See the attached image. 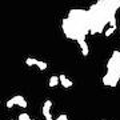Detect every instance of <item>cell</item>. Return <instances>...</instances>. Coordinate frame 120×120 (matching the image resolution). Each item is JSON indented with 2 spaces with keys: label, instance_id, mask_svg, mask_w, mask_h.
I'll return each mask as SVG.
<instances>
[{
  "label": "cell",
  "instance_id": "8992f818",
  "mask_svg": "<svg viewBox=\"0 0 120 120\" xmlns=\"http://www.w3.org/2000/svg\"><path fill=\"white\" fill-rule=\"evenodd\" d=\"M12 99V101L15 105H19V107H22V108H26L27 107V100L23 96H20V95H16V96H13Z\"/></svg>",
  "mask_w": 120,
  "mask_h": 120
},
{
  "label": "cell",
  "instance_id": "3957f363",
  "mask_svg": "<svg viewBox=\"0 0 120 120\" xmlns=\"http://www.w3.org/2000/svg\"><path fill=\"white\" fill-rule=\"evenodd\" d=\"M120 80V51H113L107 63V73L103 76V84L115 88Z\"/></svg>",
  "mask_w": 120,
  "mask_h": 120
},
{
  "label": "cell",
  "instance_id": "8fae6325",
  "mask_svg": "<svg viewBox=\"0 0 120 120\" xmlns=\"http://www.w3.org/2000/svg\"><path fill=\"white\" fill-rule=\"evenodd\" d=\"M19 120H31V117L28 116V113L23 112V113H20V115H19Z\"/></svg>",
  "mask_w": 120,
  "mask_h": 120
},
{
  "label": "cell",
  "instance_id": "5bb4252c",
  "mask_svg": "<svg viewBox=\"0 0 120 120\" xmlns=\"http://www.w3.org/2000/svg\"><path fill=\"white\" fill-rule=\"evenodd\" d=\"M56 120H68V116L67 115H60L56 117Z\"/></svg>",
  "mask_w": 120,
  "mask_h": 120
},
{
  "label": "cell",
  "instance_id": "6da1fadb",
  "mask_svg": "<svg viewBox=\"0 0 120 120\" xmlns=\"http://www.w3.org/2000/svg\"><path fill=\"white\" fill-rule=\"evenodd\" d=\"M61 30L64 32L65 38L82 41L86 40L87 35L90 34V19L87 9H71L68 16L63 19Z\"/></svg>",
  "mask_w": 120,
  "mask_h": 120
},
{
  "label": "cell",
  "instance_id": "7c38bea8",
  "mask_svg": "<svg viewBox=\"0 0 120 120\" xmlns=\"http://www.w3.org/2000/svg\"><path fill=\"white\" fill-rule=\"evenodd\" d=\"M115 30H116V28H112V27H109V28H108V30L105 31V32H104V35H105L107 38H109V36H111V35L113 34V32H115Z\"/></svg>",
  "mask_w": 120,
  "mask_h": 120
},
{
  "label": "cell",
  "instance_id": "9c48e42d",
  "mask_svg": "<svg viewBox=\"0 0 120 120\" xmlns=\"http://www.w3.org/2000/svg\"><path fill=\"white\" fill-rule=\"evenodd\" d=\"M59 76H51V79H49V83H48V86L51 87V88H53V87H56L57 84H59Z\"/></svg>",
  "mask_w": 120,
  "mask_h": 120
},
{
  "label": "cell",
  "instance_id": "ba28073f",
  "mask_svg": "<svg viewBox=\"0 0 120 120\" xmlns=\"http://www.w3.org/2000/svg\"><path fill=\"white\" fill-rule=\"evenodd\" d=\"M80 48H82L83 56H88V52H90V48H88V44L86 43V40H82V41H77Z\"/></svg>",
  "mask_w": 120,
  "mask_h": 120
},
{
  "label": "cell",
  "instance_id": "5b68a950",
  "mask_svg": "<svg viewBox=\"0 0 120 120\" xmlns=\"http://www.w3.org/2000/svg\"><path fill=\"white\" fill-rule=\"evenodd\" d=\"M51 108H52V101L51 100H45V103L43 105V115L47 120H53L51 116Z\"/></svg>",
  "mask_w": 120,
  "mask_h": 120
},
{
  "label": "cell",
  "instance_id": "9a60e30c",
  "mask_svg": "<svg viewBox=\"0 0 120 120\" xmlns=\"http://www.w3.org/2000/svg\"><path fill=\"white\" fill-rule=\"evenodd\" d=\"M31 120H36V119H31Z\"/></svg>",
  "mask_w": 120,
  "mask_h": 120
},
{
  "label": "cell",
  "instance_id": "30bf717a",
  "mask_svg": "<svg viewBox=\"0 0 120 120\" xmlns=\"http://www.w3.org/2000/svg\"><path fill=\"white\" fill-rule=\"evenodd\" d=\"M109 5H111L112 11L116 12V11L120 8V0H111V1H109Z\"/></svg>",
  "mask_w": 120,
  "mask_h": 120
},
{
  "label": "cell",
  "instance_id": "277c9868",
  "mask_svg": "<svg viewBox=\"0 0 120 120\" xmlns=\"http://www.w3.org/2000/svg\"><path fill=\"white\" fill-rule=\"evenodd\" d=\"M26 64L27 65H36L40 71H44V69H47V63L45 61H40V60L38 59H34V57H28V59L26 60Z\"/></svg>",
  "mask_w": 120,
  "mask_h": 120
},
{
  "label": "cell",
  "instance_id": "52a82bcc",
  "mask_svg": "<svg viewBox=\"0 0 120 120\" xmlns=\"http://www.w3.org/2000/svg\"><path fill=\"white\" fill-rule=\"evenodd\" d=\"M59 82H60V84L64 87V88H71V87L73 86V83L71 82L65 75H60V76H59Z\"/></svg>",
  "mask_w": 120,
  "mask_h": 120
},
{
  "label": "cell",
  "instance_id": "7a4b0ae2",
  "mask_svg": "<svg viewBox=\"0 0 120 120\" xmlns=\"http://www.w3.org/2000/svg\"><path fill=\"white\" fill-rule=\"evenodd\" d=\"M109 1L111 0H99L90 7L88 19L91 35L101 34L107 24L112 28H116V12L112 11Z\"/></svg>",
  "mask_w": 120,
  "mask_h": 120
},
{
  "label": "cell",
  "instance_id": "4fadbf2b",
  "mask_svg": "<svg viewBox=\"0 0 120 120\" xmlns=\"http://www.w3.org/2000/svg\"><path fill=\"white\" fill-rule=\"evenodd\" d=\"M5 105H7V108H12L13 105H15V104H13V101H12V99H9L8 101L5 103Z\"/></svg>",
  "mask_w": 120,
  "mask_h": 120
}]
</instances>
